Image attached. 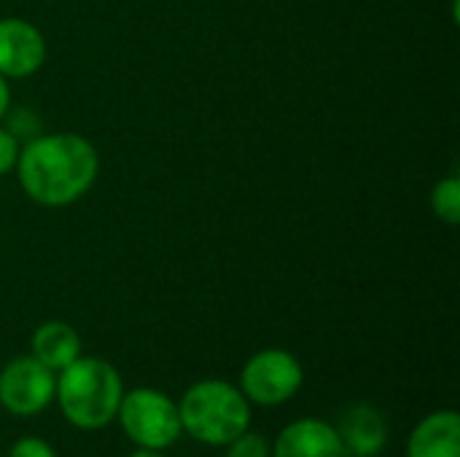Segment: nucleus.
I'll list each match as a JSON object with an SVG mask.
<instances>
[{
	"instance_id": "obj_1",
	"label": "nucleus",
	"mask_w": 460,
	"mask_h": 457,
	"mask_svg": "<svg viewBox=\"0 0 460 457\" xmlns=\"http://www.w3.org/2000/svg\"><path fill=\"white\" fill-rule=\"evenodd\" d=\"M100 154L75 132L38 135L19 148L16 175L24 194L43 207H67L78 202L97 180Z\"/></svg>"
},
{
	"instance_id": "obj_2",
	"label": "nucleus",
	"mask_w": 460,
	"mask_h": 457,
	"mask_svg": "<svg viewBox=\"0 0 460 457\" xmlns=\"http://www.w3.org/2000/svg\"><path fill=\"white\" fill-rule=\"evenodd\" d=\"M124 396L121 374L105 358L78 356L70 366L57 372L54 399L65 420L78 431H102L116 420Z\"/></svg>"
},
{
	"instance_id": "obj_3",
	"label": "nucleus",
	"mask_w": 460,
	"mask_h": 457,
	"mask_svg": "<svg viewBox=\"0 0 460 457\" xmlns=\"http://www.w3.org/2000/svg\"><path fill=\"white\" fill-rule=\"evenodd\" d=\"M183 434L205 447H226L251 428V404L243 391L224 380H199L178 401Z\"/></svg>"
},
{
	"instance_id": "obj_4",
	"label": "nucleus",
	"mask_w": 460,
	"mask_h": 457,
	"mask_svg": "<svg viewBox=\"0 0 460 457\" xmlns=\"http://www.w3.org/2000/svg\"><path fill=\"white\" fill-rule=\"evenodd\" d=\"M116 420L127 439L143 450H170L183 428L178 417V401L156 388H135L121 396Z\"/></svg>"
},
{
	"instance_id": "obj_5",
	"label": "nucleus",
	"mask_w": 460,
	"mask_h": 457,
	"mask_svg": "<svg viewBox=\"0 0 460 457\" xmlns=\"http://www.w3.org/2000/svg\"><path fill=\"white\" fill-rule=\"evenodd\" d=\"M305 382V369L288 350L267 347L253 353L240 372V391L248 404L280 407L291 401Z\"/></svg>"
},
{
	"instance_id": "obj_6",
	"label": "nucleus",
	"mask_w": 460,
	"mask_h": 457,
	"mask_svg": "<svg viewBox=\"0 0 460 457\" xmlns=\"http://www.w3.org/2000/svg\"><path fill=\"white\" fill-rule=\"evenodd\" d=\"M57 374L32 356L13 358L0 372V407L16 417L40 415L54 401Z\"/></svg>"
},
{
	"instance_id": "obj_7",
	"label": "nucleus",
	"mask_w": 460,
	"mask_h": 457,
	"mask_svg": "<svg viewBox=\"0 0 460 457\" xmlns=\"http://www.w3.org/2000/svg\"><path fill=\"white\" fill-rule=\"evenodd\" d=\"M46 62L43 32L19 16L0 19V75L27 78L38 73Z\"/></svg>"
},
{
	"instance_id": "obj_8",
	"label": "nucleus",
	"mask_w": 460,
	"mask_h": 457,
	"mask_svg": "<svg viewBox=\"0 0 460 457\" xmlns=\"http://www.w3.org/2000/svg\"><path fill=\"white\" fill-rule=\"evenodd\" d=\"M345 457H377L388 444V420L372 404H353L337 420Z\"/></svg>"
},
{
	"instance_id": "obj_9",
	"label": "nucleus",
	"mask_w": 460,
	"mask_h": 457,
	"mask_svg": "<svg viewBox=\"0 0 460 457\" xmlns=\"http://www.w3.org/2000/svg\"><path fill=\"white\" fill-rule=\"evenodd\" d=\"M272 457H345L340 434L321 417H302L286 426L272 442Z\"/></svg>"
},
{
	"instance_id": "obj_10",
	"label": "nucleus",
	"mask_w": 460,
	"mask_h": 457,
	"mask_svg": "<svg viewBox=\"0 0 460 457\" xmlns=\"http://www.w3.org/2000/svg\"><path fill=\"white\" fill-rule=\"evenodd\" d=\"M407 457H460L458 412L439 409L423 417L407 439Z\"/></svg>"
},
{
	"instance_id": "obj_11",
	"label": "nucleus",
	"mask_w": 460,
	"mask_h": 457,
	"mask_svg": "<svg viewBox=\"0 0 460 457\" xmlns=\"http://www.w3.org/2000/svg\"><path fill=\"white\" fill-rule=\"evenodd\" d=\"M30 347H32V358L57 374L81 356V337L65 321H46L35 329Z\"/></svg>"
},
{
	"instance_id": "obj_12",
	"label": "nucleus",
	"mask_w": 460,
	"mask_h": 457,
	"mask_svg": "<svg viewBox=\"0 0 460 457\" xmlns=\"http://www.w3.org/2000/svg\"><path fill=\"white\" fill-rule=\"evenodd\" d=\"M431 210L437 218L445 224L456 226L460 221V180L458 178H445L434 186L431 191Z\"/></svg>"
},
{
	"instance_id": "obj_13",
	"label": "nucleus",
	"mask_w": 460,
	"mask_h": 457,
	"mask_svg": "<svg viewBox=\"0 0 460 457\" xmlns=\"http://www.w3.org/2000/svg\"><path fill=\"white\" fill-rule=\"evenodd\" d=\"M226 457H272V442L248 428L226 444Z\"/></svg>"
},
{
	"instance_id": "obj_14",
	"label": "nucleus",
	"mask_w": 460,
	"mask_h": 457,
	"mask_svg": "<svg viewBox=\"0 0 460 457\" xmlns=\"http://www.w3.org/2000/svg\"><path fill=\"white\" fill-rule=\"evenodd\" d=\"M8 457H57V453L51 450L49 442L38 439V436H22L13 447Z\"/></svg>"
},
{
	"instance_id": "obj_15",
	"label": "nucleus",
	"mask_w": 460,
	"mask_h": 457,
	"mask_svg": "<svg viewBox=\"0 0 460 457\" xmlns=\"http://www.w3.org/2000/svg\"><path fill=\"white\" fill-rule=\"evenodd\" d=\"M16 159H19V140L0 127V178L16 167Z\"/></svg>"
},
{
	"instance_id": "obj_16",
	"label": "nucleus",
	"mask_w": 460,
	"mask_h": 457,
	"mask_svg": "<svg viewBox=\"0 0 460 457\" xmlns=\"http://www.w3.org/2000/svg\"><path fill=\"white\" fill-rule=\"evenodd\" d=\"M8 108H11V92H8V78L5 75H0V119L8 113Z\"/></svg>"
},
{
	"instance_id": "obj_17",
	"label": "nucleus",
	"mask_w": 460,
	"mask_h": 457,
	"mask_svg": "<svg viewBox=\"0 0 460 457\" xmlns=\"http://www.w3.org/2000/svg\"><path fill=\"white\" fill-rule=\"evenodd\" d=\"M129 457H164V453H159V450H143V447H137L135 453Z\"/></svg>"
}]
</instances>
